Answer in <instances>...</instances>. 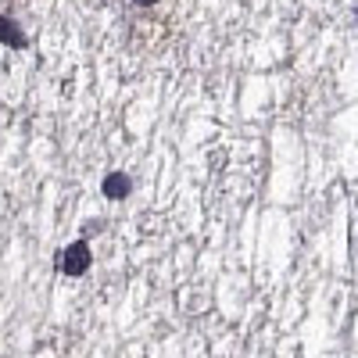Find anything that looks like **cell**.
<instances>
[{
  "label": "cell",
  "mask_w": 358,
  "mask_h": 358,
  "mask_svg": "<svg viewBox=\"0 0 358 358\" xmlns=\"http://www.w3.org/2000/svg\"><path fill=\"white\" fill-rule=\"evenodd\" d=\"M90 265H94V255H90V244H86V241L69 244V248L62 251V258H57V268H62V276H69V280L86 276Z\"/></svg>",
  "instance_id": "obj_1"
},
{
  "label": "cell",
  "mask_w": 358,
  "mask_h": 358,
  "mask_svg": "<svg viewBox=\"0 0 358 358\" xmlns=\"http://www.w3.org/2000/svg\"><path fill=\"white\" fill-rule=\"evenodd\" d=\"M101 194H104L108 201H126V197L133 194V179H129V172H108V176H104V183H101Z\"/></svg>",
  "instance_id": "obj_2"
},
{
  "label": "cell",
  "mask_w": 358,
  "mask_h": 358,
  "mask_svg": "<svg viewBox=\"0 0 358 358\" xmlns=\"http://www.w3.org/2000/svg\"><path fill=\"white\" fill-rule=\"evenodd\" d=\"M4 43H8V47H22V43H25L22 33H18V22H15V18H4Z\"/></svg>",
  "instance_id": "obj_3"
},
{
  "label": "cell",
  "mask_w": 358,
  "mask_h": 358,
  "mask_svg": "<svg viewBox=\"0 0 358 358\" xmlns=\"http://www.w3.org/2000/svg\"><path fill=\"white\" fill-rule=\"evenodd\" d=\"M133 4H140V8H155V4H162V0H133Z\"/></svg>",
  "instance_id": "obj_4"
}]
</instances>
